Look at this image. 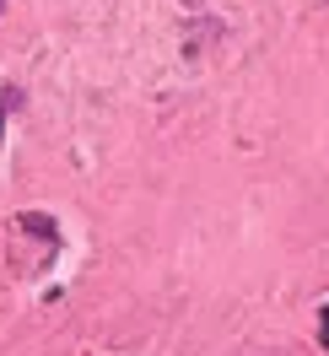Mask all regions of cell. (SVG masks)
<instances>
[{
	"label": "cell",
	"instance_id": "3957f363",
	"mask_svg": "<svg viewBox=\"0 0 329 356\" xmlns=\"http://www.w3.org/2000/svg\"><path fill=\"white\" fill-rule=\"evenodd\" d=\"M184 6H195V11H200V6H205V0H184Z\"/></svg>",
	"mask_w": 329,
	"mask_h": 356
},
{
	"label": "cell",
	"instance_id": "6da1fadb",
	"mask_svg": "<svg viewBox=\"0 0 329 356\" xmlns=\"http://www.w3.org/2000/svg\"><path fill=\"white\" fill-rule=\"evenodd\" d=\"M22 108V87H0V135H6V119Z\"/></svg>",
	"mask_w": 329,
	"mask_h": 356
},
{
	"label": "cell",
	"instance_id": "277c9868",
	"mask_svg": "<svg viewBox=\"0 0 329 356\" xmlns=\"http://www.w3.org/2000/svg\"><path fill=\"white\" fill-rule=\"evenodd\" d=\"M0 11H6V0H0Z\"/></svg>",
	"mask_w": 329,
	"mask_h": 356
},
{
	"label": "cell",
	"instance_id": "7a4b0ae2",
	"mask_svg": "<svg viewBox=\"0 0 329 356\" xmlns=\"http://www.w3.org/2000/svg\"><path fill=\"white\" fill-rule=\"evenodd\" d=\"M319 346L329 351V302H324V318H319Z\"/></svg>",
	"mask_w": 329,
	"mask_h": 356
}]
</instances>
